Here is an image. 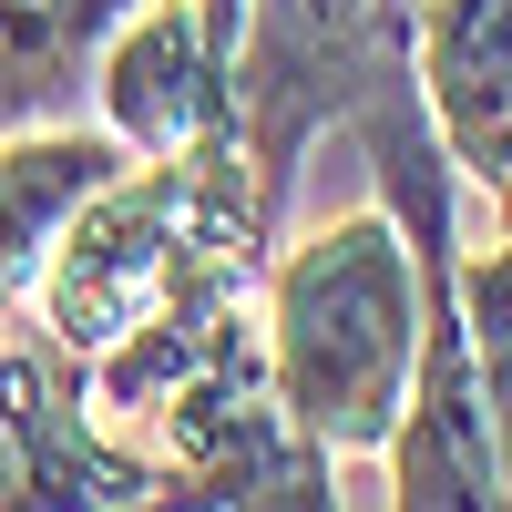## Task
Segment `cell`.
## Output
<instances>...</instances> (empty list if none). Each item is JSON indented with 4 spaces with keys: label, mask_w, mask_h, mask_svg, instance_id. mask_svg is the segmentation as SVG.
Segmentation results:
<instances>
[{
    "label": "cell",
    "mask_w": 512,
    "mask_h": 512,
    "mask_svg": "<svg viewBox=\"0 0 512 512\" xmlns=\"http://www.w3.org/2000/svg\"><path fill=\"white\" fill-rule=\"evenodd\" d=\"M123 164H134V144H123L113 123H21V134H0V308L31 297L52 236Z\"/></svg>",
    "instance_id": "cell-6"
},
{
    "label": "cell",
    "mask_w": 512,
    "mask_h": 512,
    "mask_svg": "<svg viewBox=\"0 0 512 512\" xmlns=\"http://www.w3.org/2000/svg\"><path fill=\"white\" fill-rule=\"evenodd\" d=\"M420 82L410 62V0H246L226 93H236V154H246V195L256 216H287V185L308 164L318 134L349 123Z\"/></svg>",
    "instance_id": "cell-2"
},
{
    "label": "cell",
    "mask_w": 512,
    "mask_h": 512,
    "mask_svg": "<svg viewBox=\"0 0 512 512\" xmlns=\"http://www.w3.org/2000/svg\"><path fill=\"white\" fill-rule=\"evenodd\" d=\"M256 328H267L256 359H267L277 410L318 451H338V461L390 451L410 379H420V338H431L420 246L400 236L390 205H349L267 267Z\"/></svg>",
    "instance_id": "cell-1"
},
{
    "label": "cell",
    "mask_w": 512,
    "mask_h": 512,
    "mask_svg": "<svg viewBox=\"0 0 512 512\" xmlns=\"http://www.w3.org/2000/svg\"><path fill=\"white\" fill-rule=\"evenodd\" d=\"M185 205H195V154H134L103 195H82V216L52 236V256H41V277H31L41 328H52L72 359H103L164 297L175 246H185Z\"/></svg>",
    "instance_id": "cell-3"
},
{
    "label": "cell",
    "mask_w": 512,
    "mask_h": 512,
    "mask_svg": "<svg viewBox=\"0 0 512 512\" xmlns=\"http://www.w3.org/2000/svg\"><path fill=\"white\" fill-rule=\"evenodd\" d=\"M134 0H0V134L52 123V103L93 72L103 31Z\"/></svg>",
    "instance_id": "cell-7"
},
{
    "label": "cell",
    "mask_w": 512,
    "mask_h": 512,
    "mask_svg": "<svg viewBox=\"0 0 512 512\" xmlns=\"http://www.w3.org/2000/svg\"><path fill=\"white\" fill-rule=\"evenodd\" d=\"M410 62L461 195L512 236V0H410Z\"/></svg>",
    "instance_id": "cell-5"
},
{
    "label": "cell",
    "mask_w": 512,
    "mask_h": 512,
    "mask_svg": "<svg viewBox=\"0 0 512 512\" xmlns=\"http://www.w3.org/2000/svg\"><path fill=\"white\" fill-rule=\"evenodd\" d=\"M93 103L134 154H205L236 144V93H226V52L205 41L195 0H134L103 52H93Z\"/></svg>",
    "instance_id": "cell-4"
},
{
    "label": "cell",
    "mask_w": 512,
    "mask_h": 512,
    "mask_svg": "<svg viewBox=\"0 0 512 512\" xmlns=\"http://www.w3.org/2000/svg\"><path fill=\"white\" fill-rule=\"evenodd\" d=\"M461 349H472V390H482V420H492L502 502H512V236L461 246Z\"/></svg>",
    "instance_id": "cell-8"
}]
</instances>
